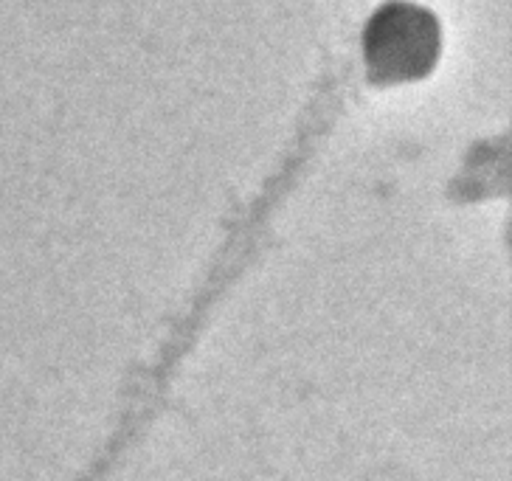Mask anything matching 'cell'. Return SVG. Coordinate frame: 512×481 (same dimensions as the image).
I'll use <instances>...</instances> for the list:
<instances>
[{"label": "cell", "instance_id": "obj_1", "mask_svg": "<svg viewBox=\"0 0 512 481\" xmlns=\"http://www.w3.org/2000/svg\"><path fill=\"white\" fill-rule=\"evenodd\" d=\"M439 54V31L420 9L394 6L372 20L366 31V60L389 79L425 74Z\"/></svg>", "mask_w": 512, "mask_h": 481}]
</instances>
